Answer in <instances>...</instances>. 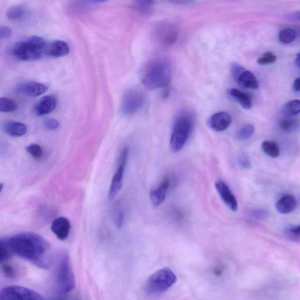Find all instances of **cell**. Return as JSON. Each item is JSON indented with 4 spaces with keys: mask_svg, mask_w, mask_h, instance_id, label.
Instances as JSON below:
<instances>
[{
    "mask_svg": "<svg viewBox=\"0 0 300 300\" xmlns=\"http://www.w3.org/2000/svg\"><path fill=\"white\" fill-rule=\"evenodd\" d=\"M277 61L276 56L271 52H267L258 59L259 65H266L272 64Z\"/></svg>",
    "mask_w": 300,
    "mask_h": 300,
    "instance_id": "34",
    "label": "cell"
},
{
    "mask_svg": "<svg viewBox=\"0 0 300 300\" xmlns=\"http://www.w3.org/2000/svg\"><path fill=\"white\" fill-rule=\"evenodd\" d=\"M293 90L295 92H300V77L295 80L293 83Z\"/></svg>",
    "mask_w": 300,
    "mask_h": 300,
    "instance_id": "40",
    "label": "cell"
},
{
    "mask_svg": "<svg viewBox=\"0 0 300 300\" xmlns=\"http://www.w3.org/2000/svg\"><path fill=\"white\" fill-rule=\"evenodd\" d=\"M6 135L12 138H19L27 132V127L24 123L18 122H8L4 126Z\"/></svg>",
    "mask_w": 300,
    "mask_h": 300,
    "instance_id": "20",
    "label": "cell"
},
{
    "mask_svg": "<svg viewBox=\"0 0 300 300\" xmlns=\"http://www.w3.org/2000/svg\"><path fill=\"white\" fill-rule=\"evenodd\" d=\"M57 106V101L54 96H44L36 103L35 113L38 116H44L52 112Z\"/></svg>",
    "mask_w": 300,
    "mask_h": 300,
    "instance_id": "17",
    "label": "cell"
},
{
    "mask_svg": "<svg viewBox=\"0 0 300 300\" xmlns=\"http://www.w3.org/2000/svg\"><path fill=\"white\" fill-rule=\"evenodd\" d=\"M8 239L14 255L42 269H47L51 265V246L42 236L33 232H22Z\"/></svg>",
    "mask_w": 300,
    "mask_h": 300,
    "instance_id": "1",
    "label": "cell"
},
{
    "mask_svg": "<svg viewBox=\"0 0 300 300\" xmlns=\"http://www.w3.org/2000/svg\"><path fill=\"white\" fill-rule=\"evenodd\" d=\"M48 91V87L43 83L29 82L21 83L17 86L16 91L19 94L36 97L44 94Z\"/></svg>",
    "mask_w": 300,
    "mask_h": 300,
    "instance_id": "13",
    "label": "cell"
},
{
    "mask_svg": "<svg viewBox=\"0 0 300 300\" xmlns=\"http://www.w3.org/2000/svg\"><path fill=\"white\" fill-rule=\"evenodd\" d=\"M288 233L289 235H291L292 236H300V226H294V227H292L290 228L288 230Z\"/></svg>",
    "mask_w": 300,
    "mask_h": 300,
    "instance_id": "39",
    "label": "cell"
},
{
    "mask_svg": "<svg viewBox=\"0 0 300 300\" xmlns=\"http://www.w3.org/2000/svg\"><path fill=\"white\" fill-rule=\"evenodd\" d=\"M26 151H27L33 158L36 159L41 158L43 155V150L41 147L38 145L32 144L26 147Z\"/></svg>",
    "mask_w": 300,
    "mask_h": 300,
    "instance_id": "33",
    "label": "cell"
},
{
    "mask_svg": "<svg viewBox=\"0 0 300 300\" xmlns=\"http://www.w3.org/2000/svg\"><path fill=\"white\" fill-rule=\"evenodd\" d=\"M24 13V8L21 5L12 6L6 12V16L9 19H18L21 18Z\"/></svg>",
    "mask_w": 300,
    "mask_h": 300,
    "instance_id": "32",
    "label": "cell"
},
{
    "mask_svg": "<svg viewBox=\"0 0 300 300\" xmlns=\"http://www.w3.org/2000/svg\"><path fill=\"white\" fill-rule=\"evenodd\" d=\"M12 31L11 28L5 25L0 26V38L1 39H8L11 36Z\"/></svg>",
    "mask_w": 300,
    "mask_h": 300,
    "instance_id": "38",
    "label": "cell"
},
{
    "mask_svg": "<svg viewBox=\"0 0 300 300\" xmlns=\"http://www.w3.org/2000/svg\"><path fill=\"white\" fill-rule=\"evenodd\" d=\"M62 300V299H58V300Z\"/></svg>",
    "mask_w": 300,
    "mask_h": 300,
    "instance_id": "43",
    "label": "cell"
},
{
    "mask_svg": "<svg viewBox=\"0 0 300 300\" xmlns=\"http://www.w3.org/2000/svg\"><path fill=\"white\" fill-rule=\"evenodd\" d=\"M262 149L266 155L272 158H278L281 154L279 147L273 141H265L262 143Z\"/></svg>",
    "mask_w": 300,
    "mask_h": 300,
    "instance_id": "24",
    "label": "cell"
},
{
    "mask_svg": "<svg viewBox=\"0 0 300 300\" xmlns=\"http://www.w3.org/2000/svg\"><path fill=\"white\" fill-rule=\"evenodd\" d=\"M193 126L194 120L188 113H182L176 118L169 141L170 149L172 152H178L184 148L191 134Z\"/></svg>",
    "mask_w": 300,
    "mask_h": 300,
    "instance_id": "4",
    "label": "cell"
},
{
    "mask_svg": "<svg viewBox=\"0 0 300 300\" xmlns=\"http://www.w3.org/2000/svg\"><path fill=\"white\" fill-rule=\"evenodd\" d=\"M129 150L125 148L120 155L119 165L114 175H113L109 192V198L112 200L116 197L122 187L123 177L128 161Z\"/></svg>",
    "mask_w": 300,
    "mask_h": 300,
    "instance_id": "10",
    "label": "cell"
},
{
    "mask_svg": "<svg viewBox=\"0 0 300 300\" xmlns=\"http://www.w3.org/2000/svg\"><path fill=\"white\" fill-rule=\"evenodd\" d=\"M282 112L283 114L288 117H293L298 115L300 113V100H293L287 103L283 107Z\"/></svg>",
    "mask_w": 300,
    "mask_h": 300,
    "instance_id": "25",
    "label": "cell"
},
{
    "mask_svg": "<svg viewBox=\"0 0 300 300\" xmlns=\"http://www.w3.org/2000/svg\"><path fill=\"white\" fill-rule=\"evenodd\" d=\"M3 274L9 279L16 278L18 276V269L16 267L6 262L1 264Z\"/></svg>",
    "mask_w": 300,
    "mask_h": 300,
    "instance_id": "31",
    "label": "cell"
},
{
    "mask_svg": "<svg viewBox=\"0 0 300 300\" xmlns=\"http://www.w3.org/2000/svg\"><path fill=\"white\" fill-rule=\"evenodd\" d=\"M57 285L60 292L67 294L75 287V276L68 255H63L57 271Z\"/></svg>",
    "mask_w": 300,
    "mask_h": 300,
    "instance_id": "6",
    "label": "cell"
},
{
    "mask_svg": "<svg viewBox=\"0 0 300 300\" xmlns=\"http://www.w3.org/2000/svg\"><path fill=\"white\" fill-rule=\"evenodd\" d=\"M296 64L300 68V53L296 55Z\"/></svg>",
    "mask_w": 300,
    "mask_h": 300,
    "instance_id": "42",
    "label": "cell"
},
{
    "mask_svg": "<svg viewBox=\"0 0 300 300\" xmlns=\"http://www.w3.org/2000/svg\"><path fill=\"white\" fill-rule=\"evenodd\" d=\"M296 32L294 29H284L279 32V39L283 44H289L296 38Z\"/></svg>",
    "mask_w": 300,
    "mask_h": 300,
    "instance_id": "26",
    "label": "cell"
},
{
    "mask_svg": "<svg viewBox=\"0 0 300 300\" xmlns=\"http://www.w3.org/2000/svg\"><path fill=\"white\" fill-rule=\"evenodd\" d=\"M59 122L54 119H48L45 122V127L49 131H55L59 128Z\"/></svg>",
    "mask_w": 300,
    "mask_h": 300,
    "instance_id": "37",
    "label": "cell"
},
{
    "mask_svg": "<svg viewBox=\"0 0 300 300\" xmlns=\"http://www.w3.org/2000/svg\"><path fill=\"white\" fill-rule=\"evenodd\" d=\"M17 108V105L12 100L6 98L0 99V111L1 112H12Z\"/></svg>",
    "mask_w": 300,
    "mask_h": 300,
    "instance_id": "29",
    "label": "cell"
},
{
    "mask_svg": "<svg viewBox=\"0 0 300 300\" xmlns=\"http://www.w3.org/2000/svg\"><path fill=\"white\" fill-rule=\"evenodd\" d=\"M255 132V127L252 125H246L239 130L237 138L240 141H246L251 138Z\"/></svg>",
    "mask_w": 300,
    "mask_h": 300,
    "instance_id": "28",
    "label": "cell"
},
{
    "mask_svg": "<svg viewBox=\"0 0 300 300\" xmlns=\"http://www.w3.org/2000/svg\"><path fill=\"white\" fill-rule=\"evenodd\" d=\"M299 126V122L298 120L291 118L289 117V118L283 119L280 123V127L282 131L286 132H291L298 128Z\"/></svg>",
    "mask_w": 300,
    "mask_h": 300,
    "instance_id": "30",
    "label": "cell"
},
{
    "mask_svg": "<svg viewBox=\"0 0 300 300\" xmlns=\"http://www.w3.org/2000/svg\"><path fill=\"white\" fill-rule=\"evenodd\" d=\"M179 30L178 26L170 22H162L153 30V35L156 41L162 46H169L177 41Z\"/></svg>",
    "mask_w": 300,
    "mask_h": 300,
    "instance_id": "7",
    "label": "cell"
},
{
    "mask_svg": "<svg viewBox=\"0 0 300 300\" xmlns=\"http://www.w3.org/2000/svg\"><path fill=\"white\" fill-rule=\"evenodd\" d=\"M238 164L243 169H248L251 167V162L248 156L244 154H240L238 157Z\"/></svg>",
    "mask_w": 300,
    "mask_h": 300,
    "instance_id": "35",
    "label": "cell"
},
{
    "mask_svg": "<svg viewBox=\"0 0 300 300\" xmlns=\"http://www.w3.org/2000/svg\"><path fill=\"white\" fill-rule=\"evenodd\" d=\"M71 225L69 220L65 217H58L53 220L51 231L60 241L67 239L71 231Z\"/></svg>",
    "mask_w": 300,
    "mask_h": 300,
    "instance_id": "14",
    "label": "cell"
},
{
    "mask_svg": "<svg viewBox=\"0 0 300 300\" xmlns=\"http://www.w3.org/2000/svg\"><path fill=\"white\" fill-rule=\"evenodd\" d=\"M291 18L300 21V11H297L291 15Z\"/></svg>",
    "mask_w": 300,
    "mask_h": 300,
    "instance_id": "41",
    "label": "cell"
},
{
    "mask_svg": "<svg viewBox=\"0 0 300 300\" xmlns=\"http://www.w3.org/2000/svg\"><path fill=\"white\" fill-rule=\"evenodd\" d=\"M249 215L256 219H263L267 217L268 212L265 210L253 209L249 212Z\"/></svg>",
    "mask_w": 300,
    "mask_h": 300,
    "instance_id": "36",
    "label": "cell"
},
{
    "mask_svg": "<svg viewBox=\"0 0 300 300\" xmlns=\"http://www.w3.org/2000/svg\"><path fill=\"white\" fill-rule=\"evenodd\" d=\"M177 278L169 268L158 270L150 277L147 283V291L151 294H160L175 284Z\"/></svg>",
    "mask_w": 300,
    "mask_h": 300,
    "instance_id": "5",
    "label": "cell"
},
{
    "mask_svg": "<svg viewBox=\"0 0 300 300\" xmlns=\"http://www.w3.org/2000/svg\"><path fill=\"white\" fill-rule=\"evenodd\" d=\"M215 188L225 204L232 211H236L238 209V203L234 195L228 185L222 180H218L215 182Z\"/></svg>",
    "mask_w": 300,
    "mask_h": 300,
    "instance_id": "12",
    "label": "cell"
},
{
    "mask_svg": "<svg viewBox=\"0 0 300 300\" xmlns=\"http://www.w3.org/2000/svg\"><path fill=\"white\" fill-rule=\"evenodd\" d=\"M232 73L233 78L242 87L252 90L258 89L259 84L258 79L251 72L247 71L242 66L233 64L232 67Z\"/></svg>",
    "mask_w": 300,
    "mask_h": 300,
    "instance_id": "11",
    "label": "cell"
},
{
    "mask_svg": "<svg viewBox=\"0 0 300 300\" xmlns=\"http://www.w3.org/2000/svg\"><path fill=\"white\" fill-rule=\"evenodd\" d=\"M112 215L113 222L118 229L121 228L125 220V214L119 202H117L113 206Z\"/></svg>",
    "mask_w": 300,
    "mask_h": 300,
    "instance_id": "23",
    "label": "cell"
},
{
    "mask_svg": "<svg viewBox=\"0 0 300 300\" xmlns=\"http://www.w3.org/2000/svg\"><path fill=\"white\" fill-rule=\"evenodd\" d=\"M155 2L150 0H143V1H136L135 6L136 9L142 14H149L151 12Z\"/></svg>",
    "mask_w": 300,
    "mask_h": 300,
    "instance_id": "27",
    "label": "cell"
},
{
    "mask_svg": "<svg viewBox=\"0 0 300 300\" xmlns=\"http://www.w3.org/2000/svg\"><path fill=\"white\" fill-rule=\"evenodd\" d=\"M69 46L67 43L62 40H56L46 46L45 55L52 57H62L69 53Z\"/></svg>",
    "mask_w": 300,
    "mask_h": 300,
    "instance_id": "18",
    "label": "cell"
},
{
    "mask_svg": "<svg viewBox=\"0 0 300 300\" xmlns=\"http://www.w3.org/2000/svg\"><path fill=\"white\" fill-rule=\"evenodd\" d=\"M298 205L297 200L294 196L286 195L279 200L276 203V207L279 213L282 214H288L294 211Z\"/></svg>",
    "mask_w": 300,
    "mask_h": 300,
    "instance_id": "19",
    "label": "cell"
},
{
    "mask_svg": "<svg viewBox=\"0 0 300 300\" xmlns=\"http://www.w3.org/2000/svg\"><path fill=\"white\" fill-rule=\"evenodd\" d=\"M145 101L144 93L137 89L127 92L122 98L121 112L125 116H131L142 108Z\"/></svg>",
    "mask_w": 300,
    "mask_h": 300,
    "instance_id": "8",
    "label": "cell"
},
{
    "mask_svg": "<svg viewBox=\"0 0 300 300\" xmlns=\"http://www.w3.org/2000/svg\"><path fill=\"white\" fill-rule=\"evenodd\" d=\"M229 95L231 97L239 103L243 108L245 109H251L252 102L251 97L246 93L237 89H232L229 91Z\"/></svg>",
    "mask_w": 300,
    "mask_h": 300,
    "instance_id": "21",
    "label": "cell"
},
{
    "mask_svg": "<svg viewBox=\"0 0 300 300\" xmlns=\"http://www.w3.org/2000/svg\"><path fill=\"white\" fill-rule=\"evenodd\" d=\"M46 46L44 38L39 36H32L24 41L16 43L12 48V53L21 61H36L45 55Z\"/></svg>",
    "mask_w": 300,
    "mask_h": 300,
    "instance_id": "3",
    "label": "cell"
},
{
    "mask_svg": "<svg viewBox=\"0 0 300 300\" xmlns=\"http://www.w3.org/2000/svg\"><path fill=\"white\" fill-rule=\"evenodd\" d=\"M172 78L171 63L164 59H158L149 63L142 77V83L147 89L155 90L166 87Z\"/></svg>",
    "mask_w": 300,
    "mask_h": 300,
    "instance_id": "2",
    "label": "cell"
},
{
    "mask_svg": "<svg viewBox=\"0 0 300 300\" xmlns=\"http://www.w3.org/2000/svg\"><path fill=\"white\" fill-rule=\"evenodd\" d=\"M170 185V180L168 176L163 179L158 187L151 190L150 192V198L152 204L156 207L161 205L165 201L166 194Z\"/></svg>",
    "mask_w": 300,
    "mask_h": 300,
    "instance_id": "16",
    "label": "cell"
},
{
    "mask_svg": "<svg viewBox=\"0 0 300 300\" xmlns=\"http://www.w3.org/2000/svg\"><path fill=\"white\" fill-rule=\"evenodd\" d=\"M14 254L9 245L8 238H1L0 240V262H8Z\"/></svg>",
    "mask_w": 300,
    "mask_h": 300,
    "instance_id": "22",
    "label": "cell"
},
{
    "mask_svg": "<svg viewBox=\"0 0 300 300\" xmlns=\"http://www.w3.org/2000/svg\"><path fill=\"white\" fill-rule=\"evenodd\" d=\"M0 300H43L38 293L18 286H10L1 290Z\"/></svg>",
    "mask_w": 300,
    "mask_h": 300,
    "instance_id": "9",
    "label": "cell"
},
{
    "mask_svg": "<svg viewBox=\"0 0 300 300\" xmlns=\"http://www.w3.org/2000/svg\"><path fill=\"white\" fill-rule=\"evenodd\" d=\"M232 123L231 116L225 112L215 113L209 119L208 125L213 131L223 132L227 129Z\"/></svg>",
    "mask_w": 300,
    "mask_h": 300,
    "instance_id": "15",
    "label": "cell"
}]
</instances>
